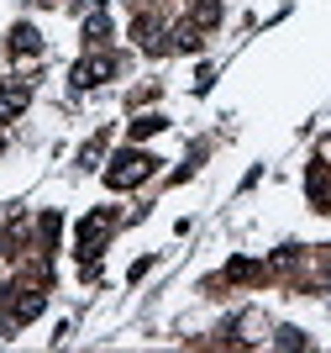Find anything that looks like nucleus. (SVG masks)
<instances>
[{
  "label": "nucleus",
  "instance_id": "39448f33",
  "mask_svg": "<svg viewBox=\"0 0 331 353\" xmlns=\"http://www.w3.org/2000/svg\"><path fill=\"white\" fill-rule=\"evenodd\" d=\"M37 6H53V0H37Z\"/></svg>",
  "mask_w": 331,
  "mask_h": 353
},
{
  "label": "nucleus",
  "instance_id": "f03ea898",
  "mask_svg": "<svg viewBox=\"0 0 331 353\" xmlns=\"http://www.w3.org/2000/svg\"><path fill=\"white\" fill-rule=\"evenodd\" d=\"M105 69H111V63H105V59H85V63H79V69H74V85H79V90L100 85V74H105Z\"/></svg>",
  "mask_w": 331,
  "mask_h": 353
},
{
  "label": "nucleus",
  "instance_id": "7ed1b4c3",
  "mask_svg": "<svg viewBox=\"0 0 331 353\" xmlns=\"http://www.w3.org/2000/svg\"><path fill=\"white\" fill-rule=\"evenodd\" d=\"M21 105H27V90H0V121H6V117H16Z\"/></svg>",
  "mask_w": 331,
  "mask_h": 353
},
{
  "label": "nucleus",
  "instance_id": "20e7f679",
  "mask_svg": "<svg viewBox=\"0 0 331 353\" xmlns=\"http://www.w3.org/2000/svg\"><path fill=\"white\" fill-rule=\"evenodd\" d=\"M11 48H16V53H37V32H32V27H16L11 32Z\"/></svg>",
  "mask_w": 331,
  "mask_h": 353
},
{
  "label": "nucleus",
  "instance_id": "f257e3e1",
  "mask_svg": "<svg viewBox=\"0 0 331 353\" xmlns=\"http://www.w3.org/2000/svg\"><path fill=\"white\" fill-rule=\"evenodd\" d=\"M147 169H153V159H142V153H121V159H116V169H111L105 179H111L116 190H127V185H137Z\"/></svg>",
  "mask_w": 331,
  "mask_h": 353
}]
</instances>
